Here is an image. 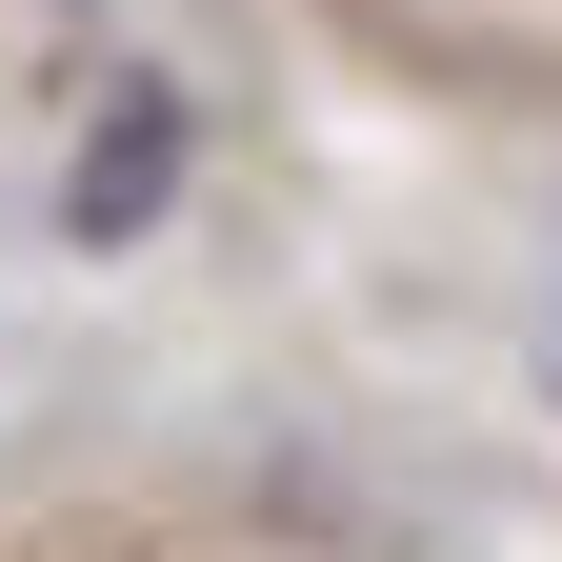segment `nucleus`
Segmentation results:
<instances>
[{"mask_svg": "<svg viewBox=\"0 0 562 562\" xmlns=\"http://www.w3.org/2000/svg\"><path fill=\"white\" fill-rule=\"evenodd\" d=\"M161 201H181V81H121V121L60 161V241L121 261V241H161Z\"/></svg>", "mask_w": 562, "mask_h": 562, "instance_id": "nucleus-1", "label": "nucleus"}]
</instances>
